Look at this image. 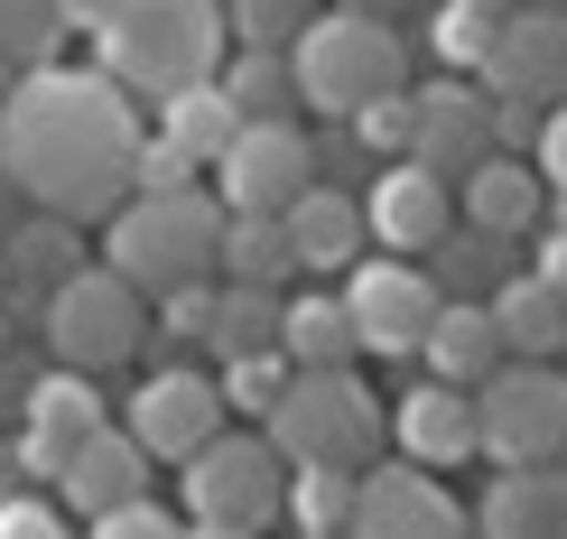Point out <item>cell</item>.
Here are the masks:
<instances>
[{
    "mask_svg": "<svg viewBox=\"0 0 567 539\" xmlns=\"http://www.w3.org/2000/svg\"><path fill=\"white\" fill-rule=\"evenodd\" d=\"M93 428H112L103 418V391H93V372H47V382H29V428H19V465H29L38 484H56V465L84 447Z\"/></svg>",
    "mask_w": 567,
    "mask_h": 539,
    "instance_id": "15",
    "label": "cell"
},
{
    "mask_svg": "<svg viewBox=\"0 0 567 539\" xmlns=\"http://www.w3.org/2000/svg\"><path fill=\"white\" fill-rule=\"evenodd\" d=\"M530 279H539V289H549L558 308H567V224L549 232V251H539V270H530Z\"/></svg>",
    "mask_w": 567,
    "mask_h": 539,
    "instance_id": "42",
    "label": "cell"
},
{
    "mask_svg": "<svg viewBox=\"0 0 567 539\" xmlns=\"http://www.w3.org/2000/svg\"><path fill=\"white\" fill-rule=\"evenodd\" d=\"M47 10H56V38H93L112 19V0H47Z\"/></svg>",
    "mask_w": 567,
    "mask_h": 539,
    "instance_id": "41",
    "label": "cell"
},
{
    "mask_svg": "<svg viewBox=\"0 0 567 539\" xmlns=\"http://www.w3.org/2000/svg\"><path fill=\"white\" fill-rule=\"evenodd\" d=\"M298 511V539H344V511H353V475H326V465H289V502Z\"/></svg>",
    "mask_w": 567,
    "mask_h": 539,
    "instance_id": "30",
    "label": "cell"
},
{
    "mask_svg": "<svg viewBox=\"0 0 567 539\" xmlns=\"http://www.w3.org/2000/svg\"><path fill=\"white\" fill-rule=\"evenodd\" d=\"M215 270L243 279V289H289V232L279 215H224V242H215Z\"/></svg>",
    "mask_w": 567,
    "mask_h": 539,
    "instance_id": "27",
    "label": "cell"
},
{
    "mask_svg": "<svg viewBox=\"0 0 567 539\" xmlns=\"http://www.w3.org/2000/svg\"><path fill=\"white\" fill-rule=\"evenodd\" d=\"M224 0H112V19L93 29V56H103V75L131 93H150V103H168V93L205 84L224 65Z\"/></svg>",
    "mask_w": 567,
    "mask_h": 539,
    "instance_id": "2",
    "label": "cell"
},
{
    "mask_svg": "<svg viewBox=\"0 0 567 539\" xmlns=\"http://www.w3.org/2000/svg\"><path fill=\"white\" fill-rule=\"evenodd\" d=\"M429 251H437V298H475V289H493L512 270V242H493L475 224H446Z\"/></svg>",
    "mask_w": 567,
    "mask_h": 539,
    "instance_id": "29",
    "label": "cell"
},
{
    "mask_svg": "<svg viewBox=\"0 0 567 539\" xmlns=\"http://www.w3.org/2000/svg\"><path fill=\"white\" fill-rule=\"evenodd\" d=\"M0 261H10V270H38L47 289H56V279H65V261H75V224L38 215L29 232H19V242H0Z\"/></svg>",
    "mask_w": 567,
    "mask_h": 539,
    "instance_id": "34",
    "label": "cell"
},
{
    "mask_svg": "<svg viewBox=\"0 0 567 539\" xmlns=\"http://www.w3.org/2000/svg\"><path fill=\"white\" fill-rule=\"evenodd\" d=\"M140 103L103 65H29L0 93V177L56 224H103L131 196Z\"/></svg>",
    "mask_w": 567,
    "mask_h": 539,
    "instance_id": "1",
    "label": "cell"
},
{
    "mask_svg": "<svg viewBox=\"0 0 567 539\" xmlns=\"http://www.w3.org/2000/svg\"><path fill=\"white\" fill-rule=\"evenodd\" d=\"M475 539H567V475L558 465H503L475 511Z\"/></svg>",
    "mask_w": 567,
    "mask_h": 539,
    "instance_id": "20",
    "label": "cell"
},
{
    "mask_svg": "<svg viewBox=\"0 0 567 539\" xmlns=\"http://www.w3.org/2000/svg\"><path fill=\"white\" fill-rule=\"evenodd\" d=\"M261 437H270V456H279V465L363 475L372 447H382V401L363 391V372H353V363H336V372H289V391L270 401Z\"/></svg>",
    "mask_w": 567,
    "mask_h": 539,
    "instance_id": "5",
    "label": "cell"
},
{
    "mask_svg": "<svg viewBox=\"0 0 567 539\" xmlns=\"http://www.w3.org/2000/svg\"><path fill=\"white\" fill-rule=\"evenodd\" d=\"M0 344H10V335H0Z\"/></svg>",
    "mask_w": 567,
    "mask_h": 539,
    "instance_id": "48",
    "label": "cell"
},
{
    "mask_svg": "<svg viewBox=\"0 0 567 539\" xmlns=\"http://www.w3.org/2000/svg\"><path fill=\"white\" fill-rule=\"evenodd\" d=\"M336 10H363V19H400L410 0H336Z\"/></svg>",
    "mask_w": 567,
    "mask_h": 539,
    "instance_id": "45",
    "label": "cell"
},
{
    "mask_svg": "<svg viewBox=\"0 0 567 539\" xmlns=\"http://www.w3.org/2000/svg\"><path fill=\"white\" fill-rule=\"evenodd\" d=\"M224 410H251V418H270V401L289 391V363L279 354H243V363H224Z\"/></svg>",
    "mask_w": 567,
    "mask_h": 539,
    "instance_id": "36",
    "label": "cell"
},
{
    "mask_svg": "<svg viewBox=\"0 0 567 539\" xmlns=\"http://www.w3.org/2000/svg\"><path fill=\"white\" fill-rule=\"evenodd\" d=\"M0 279H10V261H0Z\"/></svg>",
    "mask_w": 567,
    "mask_h": 539,
    "instance_id": "47",
    "label": "cell"
},
{
    "mask_svg": "<svg viewBox=\"0 0 567 539\" xmlns=\"http://www.w3.org/2000/svg\"><path fill=\"white\" fill-rule=\"evenodd\" d=\"M233 131H243V112L224 103V84H215V75L186 84V93H168V112H158V139H168V149H186L196 168H215Z\"/></svg>",
    "mask_w": 567,
    "mask_h": 539,
    "instance_id": "26",
    "label": "cell"
},
{
    "mask_svg": "<svg viewBox=\"0 0 567 539\" xmlns=\"http://www.w3.org/2000/svg\"><path fill=\"white\" fill-rule=\"evenodd\" d=\"M484 84L493 103H567V10H539V0H512L484 38Z\"/></svg>",
    "mask_w": 567,
    "mask_h": 539,
    "instance_id": "11",
    "label": "cell"
},
{
    "mask_svg": "<svg viewBox=\"0 0 567 539\" xmlns=\"http://www.w3.org/2000/svg\"><path fill=\"white\" fill-rule=\"evenodd\" d=\"M539 10H567V0H539Z\"/></svg>",
    "mask_w": 567,
    "mask_h": 539,
    "instance_id": "46",
    "label": "cell"
},
{
    "mask_svg": "<svg viewBox=\"0 0 567 539\" xmlns=\"http://www.w3.org/2000/svg\"><path fill=\"white\" fill-rule=\"evenodd\" d=\"M177 475H186V521L270 530L279 502H289V465L270 456V437H243V428H215Z\"/></svg>",
    "mask_w": 567,
    "mask_h": 539,
    "instance_id": "8",
    "label": "cell"
},
{
    "mask_svg": "<svg viewBox=\"0 0 567 539\" xmlns=\"http://www.w3.org/2000/svg\"><path fill=\"white\" fill-rule=\"evenodd\" d=\"M419 103V131H410V158L419 168H437L446 186H456L475 158H493V93L475 84H429V93H410Z\"/></svg>",
    "mask_w": 567,
    "mask_h": 539,
    "instance_id": "16",
    "label": "cell"
},
{
    "mask_svg": "<svg viewBox=\"0 0 567 539\" xmlns=\"http://www.w3.org/2000/svg\"><path fill=\"white\" fill-rule=\"evenodd\" d=\"M484 317H493V335H503V363H558L567 354V308L549 289H539L530 270H503L484 289Z\"/></svg>",
    "mask_w": 567,
    "mask_h": 539,
    "instance_id": "21",
    "label": "cell"
},
{
    "mask_svg": "<svg viewBox=\"0 0 567 539\" xmlns=\"http://www.w3.org/2000/svg\"><path fill=\"white\" fill-rule=\"evenodd\" d=\"M224 391H215V372H186V363H168V372H150V382H140V401H131V447L150 456V465H186L205 447V437L224 428Z\"/></svg>",
    "mask_w": 567,
    "mask_h": 539,
    "instance_id": "13",
    "label": "cell"
},
{
    "mask_svg": "<svg viewBox=\"0 0 567 539\" xmlns=\"http://www.w3.org/2000/svg\"><path fill=\"white\" fill-rule=\"evenodd\" d=\"M419 354H429V382L475 391L484 372L503 363V335H493L484 298H437V317H429V335H419Z\"/></svg>",
    "mask_w": 567,
    "mask_h": 539,
    "instance_id": "23",
    "label": "cell"
},
{
    "mask_svg": "<svg viewBox=\"0 0 567 539\" xmlns=\"http://www.w3.org/2000/svg\"><path fill=\"white\" fill-rule=\"evenodd\" d=\"M289 75H298V103L307 112H353L372 103V93H400L410 84V38H400V19H363V10H317L289 46Z\"/></svg>",
    "mask_w": 567,
    "mask_h": 539,
    "instance_id": "4",
    "label": "cell"
},
{
    "mask_svg": "<svg viewBox=\"0 0 567 539\" xmlns=\"http://www.w3.org/2000/svg\"><path fill=\"white\" fill-rule=\"evenodd\" d=\"M224 205L205 186H168V196H122L103 215V270L131 279L140 298H168L186 279H215Z\"/></svg>",
    "mask_w": 567,
    "mask_h": 539,
    "instance_id": "3",
    "label": "cell"
},
{
    "mask_svg": "<svg viewBox=\"0 0 567 539\" xmlns=\"http://www.w3.org/2000/svg\"><path fill=\"white\" fill-rule=\"evenodd\" d=\"M391 428H400V447H410V465H429V475L475 456V401H465L456 382H419Z\"/></svg>",
    "mask_w": 567,
    "mask_h": 539,
    "instance_id": "22",
    "label": "cell"
},
{
    "mask_svg": "<svg viewBox=\"0 0 567 539\" xmlns=\"http://www.w3.org/2000/svg\"><path fill=\"white\" fill-rule=\"evenodd\" d=\"M215 84H224V103L243 112V122H289V103H298L289 56H270V46H224Z\"/></svg>",
    "mask_w": 567,
    "mask_h": 539,
    "instance_id": "25",
    "label": "cell"
},
{
    "mask_svg": "<svg viewBox=\"0 0 567 539\" xmlns=\"http://www.w3.org/2000/svg\"><path fill=\"white\" fill-rule=\"evenodd\" d=\"M298 186H317V149L298 122H243L215 158V205L224 215H289Z\"/></svg>",
    "mask_w": 567,
    "mask_h": 539,
    "instance_id": "10",
    "label": "cell"
},
{
    "mask_svg": "<svg viewBox=\"0 0 567 539\" xmlns=\"http://www.w3.org/2000/svg\"><path fill=\"white\" fill-rule=\"evenodd\" d=\"M344 539H475L465 502L446 494L429 465H363L353 475V511H344Z\"/></svg>",
    "mask_w": 567,
    "mask_h": 539,
    "instance_id": "9",
    "label": "cell"
},
{
    "mask_svg": "<svg viewBox=\"0 0 567 539\" xmlns=\"http://www.w3.org/2000/svg\"><path fill=\"white\" fill-rule=\"evenodd\" d=\"M530 149H539V186H549V205L567 224V103H549V122L530 131Z\"/></svg>",
    "mask_w": 567,
    "mask_h": 539,
    "instance_id": "38",
    "label": "cell"
},
{
    "mask_svg": "<svg viewBox=\"0 0 567 539\" xmlns=\"http://www.w3.org/2000/svg\"><path fill=\"white\" fill-rule=\"evenodd\" d=\"M177 539H261V530H224V521H186Z\"/></svg>",
    "mask_w": 567,
    "mask_h": 539,
    "instance_id": "43",
    "label": "cell"
},
{
    "mask_svg": "<svg viewBox=\"0 0 567 539\" xmlns=\"http://www.w3.org/2000/svg\"><path fill=\"white\" fill-rule=\"evenodd\" d=\"M19 475H29V465H19V456H0V502H19V494H29Z\"/></svg>",
    "mask_w": 567,
    "mask_h": 539,
    "instance_id": "44",
    "label": "cell"
},
{
    "mask_svg": "<svg viewBox=\"0 0 567 539\" xmlns=\"http://www.w3.org/2000/svg\"><path fill=\"white\" fill-rule=\"evenodd\" d=\"M47 344H56L65 372H112V363H131L140 344H150V298H140L131 279H112L103 261L65 270L56 289H47Z\"/></svg>",
    "mask_w": 567,
    "mask_h": 539,
    "instance_id": "7",
    "label": "cell"
},
{
    "mask_svg": "<svg viewBox=\"0 0 567 539\" xmlns=\"http://www.w3.org/2000/svg\"><path fill=\"white\" fill-rule=\"evenodd\" d=\"M215 325V279H186V289L150 298V344H205Z\"/></svg>",
    "mask_w": 567,
    "mask_h": 539,
    "instance_id": "32",
    "label": "cell"
},
{
    "mask_svg": "<svg viewBox=\"0 0 567 539\" xmlns=\"http://www.w3.org/2000/svg\"><path fill=\"white\" fill-rule=\"evenodd\" d=\"M0 539H65V511L38 502V494H19V502H0Z\"/></svg>",
    "mask_w": 567,
    "mask_h": 539,
    "instance_id": "40",
    "label": "cell"
},
{
    "mask_svg": "<svg viewBox=\"0 0 567 539\" xmlns=\"http://www.w3.org/2000/svg\"><path fill=\"white\" fill-rule=\"evenodd\" d=\"M56 484H65V511H84V521H103V511H122L150 494V456L131 447V428H93L75 456L56 465Z\"/></svg>",
    "mask_w": 567,
    "mask_h": 539,
    "instance_id": "19",
    "label": "cell"
},
{
    "mask_svg": "<svg viewBox=\"0 0 567 539\" xmlns=\"http://www.w3.org/2000/svg\"><path fill=\"white\" fill-rule=\"evenodd\" d=\"M307 19H317V0H224V38L233 46H270V56H289Z\"/></svg>",
    "mask_w": 567,
    "mask_h": 539,
    "instance_id": "31",
    "label": "cell"
},
{
    "mask_svg": "<svg viewBox=\"0 0 567 539\" xmlns=\"http://www.w3.org/2000/svg\"><path fill=\"white\" fill-rule=\"evenodd\" d=\"M205 344H215L224 363H243V354H279V289H243V279H224V289H215V325H205Z\"/></svg>",
    "mask_w": 567,
    "mask_h": 539,
    "instance_id": "28",
    "label": "cell"
},
{
    "mask_svg": "<svg viewBox=\"0 0 567 539\" xmlns=\"http://www.w3.org/2000/svg\"><path fill=\"white\" fill-rule=\"evenodd\" d=\"M336 298H344L363 354H419V335H429V317H437V279L419 261H353Z\"/></svg>",
    "mask_w": 567,
    "mask_h": 539,
    "instance_id": "12",
    "label": "cell"
},
{
    "mask_svg": "<svg viewBox=\"0 0 567 539\" xmlns=\"http://www.w3.org/2000/svg\"><path fill=\"white\" fill-rule=\"evenodd\" d=\"M186 521H177V511H158L150 494H140V502H122V511H103V521H93V539H177Z\"/></svg>",
    "mask_w": 567,
    "mask_h": 539,
    "instance_id": "39",
    "label": "cell"
},
{
    "mask_svg": "<svg viewBox=\"0 0 567 539\" xmlns=\"http://www.w3.org/2000/svg\"><path fill=\"white\" fill-rule=\"evenodd\" d=\"M446 224H456V186H446L437 168H419V158H391V168L372 177V196H363V232H372L382 251H400V261H410V251H429Z\"/></svg>",
    "mask_w": 567,
    "mask_h": 539,
    "instance_id": "14",
    "label": "cell"
},
{
    "mask_svg": "<svg viewBox=\"0 0 567 539\" xmlns=\"http://www.w3.org/2000/svg\"><path fill=\"white\" fill-rule=\"evenodd\" d=\"M539 205H549V186H539V168L530 158H475V168L456 177V215L475 224V232H493V242H522V232L539 224Z\"/></svg>",
    "mask_w": 567,
    "mask_h": 539,
    "instance_id": "18",
    "label": "cell"
},
{
    "mask_svg": "<svg viewBox=\"0 0 567 539\" xmlns=\"http://www.w3.org/2000/svg\"><path fill=\"white\" fill-rule=\"evenodd\" d=\"M410 131H419L410 84H400V93H372V103L353 112V139H363V149H382V158H410Z\"/></svg>",
    "mask_w": 567,
    "mask_h": 539,
    "instance_id": "35",
    "label": "cell"
},
{
    "mask_svg": "<svg viewBox=\"0 0 567 539\" xmlns=\"http://www.w3.org/2000/svg\"><path fill=\"white\" fill-rule=\"evenodd\" d=\"M353 354H363V344H353L344 298H326V289L279 298V363H289V372H336V363H353Z\"/></svg>",
    "mask_w": 567,
    "mask_h": 539,
    "instance_id": "24",
    "label": "cell"
},
{
    "mask_svg": "<svg viewBox=\"0 0 567 539\" xmlns=\"http://www.w3.org/2000/svg\"><path fill=\"white\" fill-rule=\"evenodd\" d=\"M131 186H140V196L196 186V158H186V149H168V139H140V149H131Z\"/></svg>",
    "mask_w": 567,
    "mask_h": 539,
    "instance_id": "37",
    "label": "cell"
},
{
    "mask_svg": "<svg viewBox=\"0 0 567 539\" xmlns=\"http://www.w3.org/2000/svg\"><path fill=\"white\" fill-rule=\"evenodd\" d=\"M279 232H289V261L298 270H353L363 261V196H344V186H298L289 196V215H279Z\"/></svg>",
    "mask_w": 567,
    "mask_h": 539,
    "instance_id": "17",
    "label": "cell"
},
{
    "mask_svg": "<svg viewBox=\"0 0 567 539\" xmlns=\"http://www.w3.org/2000/svg\"><path fill=\"white\" fill-rule=\"evenodd\" d=\"M465 401H475V456L558 465V447H567V372L558 363H493Z\"/></svg>",
    "mask_w": 567,
    "mask_h": 539,
    "instance_id": "6",
    "label": "cell"
},
{
    "mask_svg": "<svg viewBox=\"0 0 567 539\" xmlns=\"http://www.w3.org/2000/svg\"><path fill=\"white\" fill-rule=\"evenodd\" d=\"M47 46H56V10L47 0H0V65H47Z\"/></svg>",
    "mask_w": 567,
    "mask_h": 539,
    "instance_id": "33",
    "label": "cell"
}]
</instances>
